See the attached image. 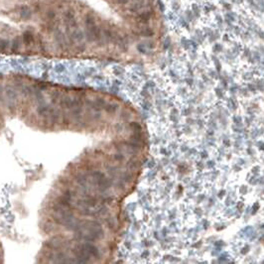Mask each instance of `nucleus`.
Masks as SVG:
<instances>
[{
	"label": "nucleus",
	"mask_w": 264,
	"mask_h": 264,
	"mask_svg": "<svg viewBox=\"0 0 264 264\" xmlns=\"http://www.w3.org/2000/svg\"><path fill=\"white\" fill-rule=\"evenodd\" d=\"M64 19L66 22L69 23H73L72 26H76V22H75V13L72 10H67L66 12L64 13Z\"/></svg>",
	"instance_id": "obj_1"
},
{
	"label": "nucleus",
	"mask_w": 264,
	"mask_h": 264,
	"mask_svg": "<svg viewBox=\"0 0 264 264\" xmlns=\"http://www.w3.org/2000/svg\"><path fill=\"white\" fill-rule=\"evenodd\" d=\"M20 16L23 20H29L32 16V11L28 7H22L20 10Z\"/></svg>",
	"instance_id": "obj_2"
},
{
	"label": "nucleus",
	"mask_w": 264,
	"mask_h": 264,
	"mask_svg": "<svg viewBox=\"0 0 264 264\" xmlns=\"http://www.w3.org/2000/svg\"><path fill=\"white\" fill-rule=\"evenodd\" d=\"M143 7H144V1L143 0H139V1H135V3L131 5L130 11H131V12H137V11L142 9Z\"/></svg>",
	"instance_id": "obj_3"
},
{
	"label": "nucleus",
	"mask_w": 264,
	"mask_h": 264,
	"mask_svg": "<svg viewBox=\"0 0 264 264\" xmlns=\"http://www.w3.org/2000/svg\"><path fill=\"white\" fill-rule=\"evenodd\" d=\"M73 38L74 39H75L76 41H79V42H82V39H84V37H85V35H84V33H82V31H75L73 33Z\"/></svg>",
	"instance_id": "obj_4"
},
{
	"label": "nucleus",
	"mask_w": 264,
	"mask_h": 264,
	"mask_svg": "<svg viewBox=\"0 0 264 264\" xmlns=\"http://www.w3.org/2000/svg\"><path fill=\"white\" fill-rule=\"evenodd\" d=\"M150 19V12H146V13H142L140 16L138 17V20L140 22H142V23H145V22H147L148 20Z\"/></svg>",
	"instance_id": "obj_5"
},
{
	"label": "nucleus",
	"mask_w": 264,
	"mask_h": 264,
	"mask_svg": "<svg viewBox=\"0 0 264 264\" xmlns=\"http://www.w3.org/2000/svg\"><path fill=\"white\" fill-rule=\"evenodd\" d=\"M85 25H87V27H90V26L96 25L94 24V17H93V16L85 17Z\"/></svg>",
	"instance_id": "obj_6"
},
{
	"label": "nucleus",
	"mask_w": 264,
	"mask_h": 264,
	"mask_svg": "<svg viewBox=\"0 0 264 264\" xmlns=\"http://www.w3.org/2000/svg\"><path fill=\"white\" fill-rule=\"evenodd\" d=\"M8 47V42L3 39H0V49H5Z\"/></svg>",
	"instance_id": "obj_7"
},
{
	"label": "nucleus",
	"mask_w": 264,
	"mask_h": 264,
	"mask_svg": "<svg viewBox=\"0 0 264 264\" xmlns=\"http://www.w3.org/2000/svg\"><path fill=\"white\" fill-rule=\"evenodd\" d=\"M47 16H48V18H49V19H54V18H55V16H56L55 11H52V10L48 11V12H47Z\"/></svg>",
	"instance_id": "obj_8"
},
{
	"label": "nucleus",
	"mask_w": 264,
	"mask_h": 264,
	"mask_svg": "<svg viewBox=\"0 0 264 264\" xmlns=\"http://www.w3.org/2000/svg\"><path fill=\"white\" fill-rule=\"evenodd\" d=\"M116 2L118 4H126L128 2V0H117Z\"/></svg>",
	"instance_id": "obj_9"
},
{
	"label": "nucleus",
	"mask_w": 264,
	"mask_h": 264,
	"mask_svg": "<svg viewBox=\"0 0 264 264\" xmlns=\"http://www.w3.org/2000/svg\"><path fill=\"white\" fill-rule=\"evenodd\" d=\"M135 1H139V0H135Z\"/></svg>",
	"instance_id": "obj_10"
}]
</instances>
